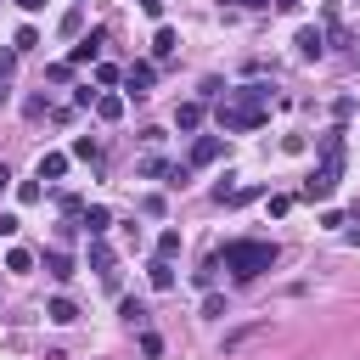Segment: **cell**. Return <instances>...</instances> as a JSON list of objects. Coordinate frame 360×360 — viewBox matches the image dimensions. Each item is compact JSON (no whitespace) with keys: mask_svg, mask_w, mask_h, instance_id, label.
Instances as JSON below:
<instances>
[{"mask_svg":"<svg viewBox=\"0 0 360 360\" xmlns=\"http://www.w3.org/2000/svg\"><path fill=\"white\" fill-rule=\"evenodd\" d=\"M96 118H101V124H118V118H124V96H112V90L101 96V90H96Z\"/></svg>","mask_w":360,"mask_h":360,"instance_id":"obj_10","label":"cell"},{"mask_svg":"<svg viewBox=\"0 0 360 360\" xmlns=\"http://www.w3.org/2000/svg\"><path fill=\"white\" fill-rule=\"evenodd\" d=\"M17 6H22V11H39V6H45V0H17Z\"/></svg>","mask_w":360,"mask_h":360,"instance_id":"obj_34","label":"cell"},{"mask_svg":"<svg viewBox=\"0 0 360 360\" xmlns=\"http://www.w3.org/2000/svg\"><path fill=\"white\" fill-rule=\"evenodd\" d=\"M141 11H146L152 22H163V0H141Z\"/></svg>","mask_w":360,"mask_h":360,"instance_id":"obj_29","label":"cell"},{"mask_svg":"<svg viewBox=\"0 0 360 360\" xmlns=\"http://www.w3.org/2000/svg\"><path fill=\"white\" fill-rule=\"evenodd\" d=\"M62 174H68V152H45L34 169V180H62Z\"/></svg>","mask_w":360,"mask_h":360,"instance_id":"obj_11","label":"cell"},{"mask_svg":"<svg viewBox=\"0 0 360 360\" xmlns=\"http://www.w3.org/2000/svg\"><path fill=\"white\" fill-rule=\"evenodd\" d=\"M219 152H225V141H219V135H197V141H191V169L219 163Z\"/></svg>","mask_w":360,"mask_h":360,"instance_id":"obj_6","label":"cell"},{"mask_svg":"<svg viewBox=\"0 0 360 360\" xmlns=\"http://www.w3.org/2000/svg\"><path fill=\"white\" fill-rule=\"evenodd\" d=\"M236 6H248V11H259V6H270V0H236Z\"/></svg>","mask_w":360,"mask_h":360,"instance_id":"obj_33","label":"cell"},{"mask_svg":"<svg viewBox=\"0 0 360 360\" xmlns=\"http://www.w3.org/2000/svg\"><path fill=\"white\" fill-rule=\"evenodd\" d=\"M298 6H304V0H276V11H298Z\"/></svg>","mask_w":360,"mask_h":360,"instance_id":"obj_31","label":"cell"},{"mask_svg":"<svg viewBox=\"0 0 360 360\" xmlns=\"http://www.w3.org/2000/svg\"><path fill=\"white\" fill-rule=\"evenodd\" d=\"M174 253H180V231H163L158 236V259H174Z\"/></svg>","mask_w":360,"mask_h":360,"instance_id":"obj_23","label":"cell"},{"mask_svg":"<svg viewBox=\"0 0 360 360\" xmlns=\"http://www.w3.org/2000/svg\"><path fill=\"white\" fill-rule=\"evenodd\" d=\"M79 225H84L90 236H107V225H112V214H107V208L96 202V208H84V214H79Z\"/></svg>","mask_w":360,"mask_h":360,"instance_id":"obj_13","label":"cell"},{"mask_svg":"<svg viewBox=\"0 0 360 360\" xmlns=\"http://www.w3.org/2000/svg\"><path fill=\"white\" fill-rule=\"evenodd\" d=\"M6 101H11V84H0V107H6Z\"/></svg>","mask_w":360,"mask_h":360,"instance_id":"obj_35","label":"cell"},{"mask_svg":"<svg viewBox=\"0 0 360 360\" xmlns=\"http://www.w3.org/2000/svg\"><path fill=\"white\" fill-rule=\"evenodd\" d=\"M174 124H180V129H197V124H202V101H180V107H174Z\"/></svg>","mask_w":360,"mask_h":360,"instance_id":"obj_17","label":"cell"},{"mask_svg":"<svg viewBox=\"0 0 360 360\" xmlns=\"http://www.w3.org/2000/svg\"><path fill=\"white\" fill-rule=\"evenodd\" d=\"M34 45H39V34H34V28H17V39H11V51H34Z\"/></svg>","mask_w":360,"mask_h":360,"instance_id":"obj_25","label":"cell"},{"mask_svg":"<svg viewBox=\"0 0 360 360\" xmlns=\"http://www.w3.org/2000/svg\"><path fill=\"white\" fill-rule=\"evenodd\" d=\"M101 45H107V28H90V34L68 51V62H96V56H101Z\"/></svg>","mask_w":360,"mask_h":360,"instance_id":"obj_7","label":"cell"},{"mask_svg":"<svg viewBox=\"0 0 360 360\" xmlns=\"http://www.w3.org/2000/svg\"><path fill=\"white\" fill-rule=\"evenodd\" d=\"M146 281H152L158 292H174V264H169V259H152V264H146Z\"/></svg>","mask_w":360,"mask_h":360,"instance_id":"obj_12","label":"cell"},{"mask_svg":"<svg viewBox=\"0 0 360 360\" xmlns=\"http://www.w3.org/2000/svg\"><path fill=\"white\" fill-rule=\"evenodd\" d=\"M45 321H56V326H73V321H79L73 298H51V304H45Z\"/></svg>","mask_w":360,"mask_h":360,"instance_id":"obj_16","label":"cell"},{"mask_svg":"<svg viewBox=\"0 0 360 360\" xmlns=\"http://www.w3.org/2000/svg\"><path fill=\"white\" fill-rule=\"evenodd\" d=\"M124 84H129V96H146V90L158 84V68H152V62H129V73H124Z\"/></svg>","mask_w":360,"mask_h":360,"instance_id":"obj_8","label":"cell"},{"mask_svg":"<svg viewBox=\"0 0 360 360\" xmlns=\"http://www.w3.org/2000/svg\"><path fill=\"white\" fill-rule=\"evenodd\" d=\"M45 270H51L56 281H73V259H68L62 248H45Z\"/></svg>","mask_w":360,"mask_h":360,"instance_id":"obj_15","label":"cell"},{"mask_svg":"<svg viewBox=\"0 0 360 360\" xmlns=\"http://www.w3.org/2000/svg\"><path fill=\"white\" fill-rule=\"evenodd\" d=\"M219 264H225L236 281H253V276H264V270L276 264V242H259V236H236V242H225V248H219Z\"/></svg>","mask_w":360,"mask_h":360,"instance_id":"obj_2","label":"cell"},{"mask_svg":"<svg viewBox=\"0 0 360 360\" xmlns=\"http://www.w3.org/2000/svg\"><path fill=\"white\" fill-rule=\"evenodd\" d=\"M0 191H11V169L6 163H0Z\"/></svg>","mask_w":360,"mask_h":360,"instance_id":"obj_32","label":"cell"},{"mask_svg":"<svg viewBox=\"0 0 360 360\" xmlns=\"http://www.w3.org/2000/svg\"><path fill=\"white\" fill-rule=\"evenodd\" d=\"M141 354L158 360V354H163V338H158V332H141Z\"/></svg>","mask_w":360,"mask_h":360,"instance_id":"obj_24","label":"cell"},{"mask_svg":"<svg viewBox=\"0 0 360 360\" xmlns=\"http://www.w3.org/2000/svg\"><path fill=\"white\" fill-rule=\"evenodd\" d=\"M6 270H11V276H28V270H34V253H28V248H11V253H6Z\"/></svg>","mask_w":360,"mask_h":360,"instance_id":"obj_18","label":"cell"},{"mask_svg":"<svg viewBox=\"0 0 360 360\" xmlns=\"http://www.w3.org/2000/svg\"><path fill=\"white\" fill-rule=\"evenodd\" d=\"M315 152H321V163H315V174L304 180V197H309V202H326V197L338 191V180H343V129L332 124V129L315 141Z\"/></svg>","mask_w":360,"mask_h":360,"instance_id":"obj_1","label":"cell"},{"mask_svg":"<svg viewBox=\"0 0 360 360\" xmlns=\"http://www.w3.org/2000/svg\"><path fill=\"white\" fill-rule=\"evenodd\" d=\"M174 45H180V39H174V28H158V34H152V56H169Z\"/></svg>","mask_w":360,"mask_h":360,"instance_id":"obj_21","label":"cell"},{"mask_svg":"<svg viewBox=\"0 0 360 360\" xmlns=\"http://www.w3.org/2000/svg\"><path fill=\"white\" fill-rule=\"evenodd\" d=\"M90 270H101V276L112 281V248H107L101 236H90Z\"/></svg>","mask_w":360,"mask_h":360,"instance_id":"obj_14","label":"cell"},{"mask_svg":"<svg viewBox=\"0 0 360 360\" xmlns=\"http://www.w3.org/2000/svg\"><path fill=\"white\" fill-rule=\"evenodd\" d=\"M270 332V321H253V326H236V332H225V343H219V354H242L248 343H259Z\"/></svg>","mask_w":360,"mask_h":360,"instance_id":"obj_4","label":"cell"},{"mask_svg":"<svg viewBox=\"0 0 360 360\" xmlns=\"http://www.w3.org/2000/svg\"><path fill=\"white\" fill-rule=\"evenodd\" d=\"M73 158H84V163H96V158H101V146H96L90 135H79V141H73Z\"/></svg>","mask_w":360,"mask_h":360,"instance_id":"obj_22","label":"cell"},{"mask_svg":"<svg viewBox=\"0 0 360 360\" xmlns=\"http://www.w3.org/2000/svg\"><path fill=\"white\" fill-rule=\"evenodd\" d=\"M231 101H248V107H270V84H236V90H225Z\"/></svg>","mask_w":360,"mask_h":360,"instance_id":"obj_9","label":"cell"},{"mask_svg":"<svg viewBox=\"0 0 360 360\" xmlns=\"http://www.w3.org/2000/svg\"><path fill=\"white\" fill-rule=\"evenodd\" d=\"M118 315H124L129 326H141V332H146V304H141V298H124V304H118Z\"/></svg>","mask_w":360,"mask_h":360,"instance_id":"obj_20","label":"cell"},{"mask_svg":"<svg viewBox=\"0 0 360 360\" xmlns=\"http://www.w3.org/2000/svg\"><path fill=\"white\" fill-rule=\"evenodd\" d=\"M39 197H45V191H39L34 180H22V186H17V202H39Z\"/></svg>","mask_w":360,"mask_h":360,"instance_id":"obj_28","label":"cell"},{"mask_svg":"<svg viewBox=\"0 0 360 360\" xmlns=\"http://www.w3.org/2000/svg\"><path fill=\"white\" fill-rule=\"evenodd\" d=\"M292 202H298V197H287V191H276V197H270V214L281 219V214H292Z\"/></svg>","mask_w":360,"mask_h":360,"instance_id":"obj_26","label":"cell"},{"mask_svg":"<svg viewBox=\"0 0 360 360\" xmlns=\"http://www.w3.org/2000/svg\"><path fill=\"white\" fill-rule=\"evenodd\" d=\"M214 276H219V253H214V259H202V264H197V270H191V281H197V287H202V292H208V287H214Z\"/></svg>","mask_w":360,"mask_h":360,"instance_id":"obj_19","label":"cell"},{"mask_svg":"<svg viewBox=\"0 0 360 360\" xmlns=\"http://www.w3.org/2000/svg\"><path fill=\"white\" fill-rule=\"evenodd\" d=\"M292 45H298V62H321V56H326V34H321V28H298Z\"/></svg>","mask_w":360,"mask_h":360,"instance_id":"obj_5","label":"cell"},{"mask_svg":"<svg viewBox=\"0 0 360 360\" xmlns=\"http://www.w3.org/2000/svg\"><path fill=\"white\" fill-rule=\"evenodd\" d=\"M11 73H17V51H0V84H11Z\"/></svg>","mask_w":360,"mask_h":360,"instance_id":"obj_27","label":"cell"},{"mask_svg":"<svg viewBox=\"0 0 360 360\" xmlns=\"http://www.w3.org/2000/svg\"><path fill=\"white\" fill-rule=\"evenodd\" d=\"M0 236H17V214H0Z\"/></svg>","mask_w":360,"mask_h":360,"instance_id":"obj_30","label":"cell"},{"mask_svg":"<svg viewBox=\"0 0 360 360\" xmlns=\"http://www.w3.org/2000/svg\"><path fill=\"white\" fill-rule=\"evenodd\" d=\"M264 118H270V107H248V101H231V96L214 107V124H219V135H248V129H259Z\"/></svg>","mask_w":360,"mask_h":360,"instance_id":"obj_3","label":"cell"}]
</instances>
